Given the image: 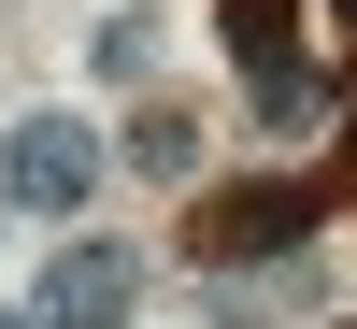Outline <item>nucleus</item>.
Masks as SVG:
<instances>
[{
	"label": "nucleus",
	"instance_id": "7ed1b4c3",
	"mask_svg": "<svg viewBox=\"0 0 357 329\" xmlns=\"http://www.w3.org/2000/svg\"><path fill=\"white\" fill-rule=\"evenodd\" d=\"M143 301V258L129 244H57V272H43V329H114Z\"/></svg>",
	"mask_w": 357,
	"mask_h": 329
},
{
	"label": "nucleus",
	"instance_id": "0eeeda50",
	"mask_svg": "<svg viewBox=\"0 0 357 329\" xmlns=\"http://www.w3.org/2000/svg\"><path fill=\"white\" fill-rule=\"evenodd\" d=\"M343 15H357V0H343Z\"/></svg>",
	"mask_w": 357,
	"mask_h": 329
},
{
	"label": "nucleus",
	"instance_id": "39448f33",
	"mask_svg": "<svg viewBox=\"0 0 357 329\" xmlns=\"http://www.w3.org/2000/svg\"><path fill=\"white\" fill-rule=\"evenodd\" d=\"M129 158H143V172H200V129H186V115H143Z\"/></svg>",
	"mask_w": 357,
	"mask_h": 329
},
{
	"label": "nucleus",
	"instance_id": "f03ea898",
	"mask_svg": "<svg viewBox=\"0 0 357 329\" xmlns=\"http://www.w3.org/2000/svg\"><path fill=\"white\" fill-rule=\"evenodd\" d=\"M86 187H100V129H72V115H15V143H0V200H29V215H86Z\"/></svg>",
	"mask_w": 357,
	"mask_h": 329
},
{
	"label": "nucleus",
	"instance_id": "423d86ee",
	"mask_svg": "<svg viewBox=\"0 0 357 329\" xmlns=\"http://www.w3.org/2000/svg\"><path fill=\"white\" fill-rule=\"evenodd\" d=\"M0 329H43V315H0Z\"/></svg>",
	"mask_w": 357,
	"mask_h": 329
},
{
	"label": "nucleus",
	"instance_id": "f257e3e1",
	"mask_svg": "<svg viewBox=\"0 0 357 329\" xmlns=\"http://www.w3.org/2000/svg\"><path fill=\"white\" fill-rule=\"evenodd\" d=\"M314 215H329V187H301V172H272V187H215L186 215V258H286V244H314Z\"/></svg>",
	"mask_w": 357,
	"mask_h": 329
},
{
	"label": "nucleus",
	"instance_id": "20e7f679",
	"mask_svg": "<svg viewBox=\"0 0 357 329\" xmlns=\"http://www.w3.org/2000/svg\"><path fill=\"white\" fill-rule=\"evenodd\" d=\"M286 15H301V0H229V43H243V72H286Z\"/></svg>",
	"mask_w": 357,
	"mask_h": 329
}]
</instances>
